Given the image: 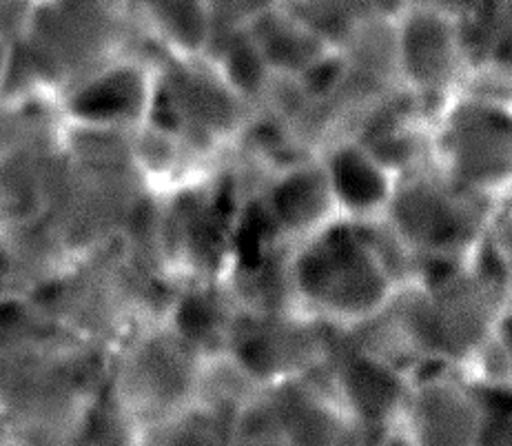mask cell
<instances>
[{
    "mask_svg": "<svg viewBox=\"0 0 512 446\" xmlns=\"http://www.w3.org/2000/svg\"><path fill=\"white\" fill-rule=\"evenodd\" d=\"M371 446H415V444L411 438H408L406 431L395 422L393 427H388L380 435H375Z\"/></svg>",
    "mask_w": 512,
    "mask_h": 446,
    "instance_id": "1",
    "label": "cell"
}]
</instances>
